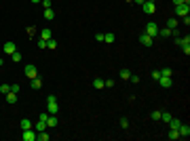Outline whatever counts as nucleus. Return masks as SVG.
<instances>
[{
  "label": "nucleus",
  "instance_id": "nucleus-1",
  "mask_svg": "<svg viewBox=\"0 0 190 141\" xmlns=\"http://www.w3.org/2000/svg\"><path fill=\"white\" fill-rule=\"evenodd\" d=\"M46 112L57 116V112H59V105H57V97H55V95H49V97H46Z\"/></svg>",
  "mask_w": 190,
  "mask_h": 141
},
{
  "label": "nucleus",
  "instance_id": "nucleus-2",
  "mask_svg": "<svg viewBox=\"0 0 190 141\" xmlns=\"http://www.w3.org/2000/svg\"><path fill=\"white\" fill-rule=\"evenodd\" d=\"M146 34L150 36V38H154V36H158V26L154 21H148L146 23Z\"/></svg>",
  "mask_w": 190,
  "mask_h": 141
},
{
  "label": "nucleus",
  "instance_id": "nucleus-3",
  "mask_svg": "<svg viewBox=\"0 0 190 141\" xmlns=\"http://www.w3.org/2000/svg\"><path fill=\"white\" fill-rule=\"evenodd\" d=\"M21 139H23V141H36V131H34V126L23 131V133H21Z\"/></svg>",
  "mask_w": 190,
  "mask_h": 141
},
{
  "label": "nucleus",
  "instance_id": "nucleus-4",
  "mask_svg": "<svg viewBox=\"0 0 190 141\" xmlns=\"http://www.w3.org/2000/svg\"><path fill=\"white\" fill-rule=\"evenodd\" d=\"M2 51H4L7 55H13V53L17 51V44H15L13 40H7V42H4V46H2Z\"/></svg>",
  "mask_w": 190,
  "mask_h": 141
},
{
  "label": "nucleus",
  "instance_id": "nucleus-5",
  "mask_svg": "<svg viewBox=\"0 0 190 141\" xmlns=\"http://www.w3.org/2000/svg\"><path fill=\"white\" fill-rule=\"evenodd\" d=\"M188 13H190V7L188 4H177L175 7V15L177 17H188Z\"/></svg>",
  "mask_w": 190,
  "mask_h": 141
},
{
  "label": "nucleus",
  "instance_id": "nucleus-6",
  "mask_svg": "<svg viewBox=\"0 0 190 141\" xmlns=\"http://www.w3.org/2000/svg\"><path fill=\"white\" fill-rule=\"evenodd\" d=\"M141 11H144L146 15H152V13L156 11V4H154V2H148V0H146V2L141 4Z\"/></svg>",
  "mask_w": 190,
  "mask_h": 141
},
{
  "label": "nucleus",
  "instance_id": "nucleus-7",
  "mask_svg": "<svg viewBox=\"0 0 190 141\" xmlns=\"http://www.w3.org/2000/svg\"><path fill=\"white\" fill-rule=\"evenodd\" d=\"M26 76H28L30 80H32V78H36V76H38V69H36L34 65H26Z\"/></svg>",
  "mask_w": 190,
  "mask_h": 141
},
{
  "label": "nucleus",
  "instance_id": "nucleus-8",
  "mask_svg": "<svg viewBox=\"0 0 190 141\" xmlns=\"http://www.w3.org/2000/svg\"><path fill=\"white\" fill-rule=\"evenodd\" d=\"M139 44H144V46H152V38L144 32V34H139Z\"/></svg>",
  "mask_w": 190,
  "mask_h": 141
},
{
  "label": "nucleus",
  "instance_id": "nucleus-9",
  "mask_svg": "<svg viewBox=\"0 0 190 141\" xmlns=\"http://www.w3.org/2000/svg\"><path fill=\"white\" fill-rule=\"evenodd\" d=\"M57 118H55V114H49V118H46V129H55L57 126Z\"/></svg>",
  "mask_w": 190,
  "mask_h": 141
},
{
  "label": "nucleus",
  "instance_id": "nucleus-10",
  "mask_svg": "<svg viewBox=\"0 0 190 141\" xmlns=\"http://www.w3.org/2000/svg\"><path fill=\"white\" fill-rule=\"evenodd\" d=\"M177 133H180V137H190V126L188 124H180V129H177Z\"/></svg>",
  "mask_w": 190,
  "mask_h": 141
},
{
  "label": "nucleus",
  "instance_id": "nucleus-11",
  "mask_svg": "<svg viewBox=\"0 0 190 141\" xmlns=\"http://www.w3.org/2000/svg\"><path fill=\"white\" fill-rule=\"evenodd\" d=\"M30 86H32L34 91H38V88H42V78H40V76H36V78H32V82H30Z\"/></svg>",
  "mask_w": 190,
  "mask_h": 141
},
{
  "label": "nucleus",
  "instance_id": "nucleus-12",
  "mask_svg": "<svg viewBox=\"0 0 190 141\" xmlns=\"http://www.w3.org/2000/svg\"><path fill=\"white\" fill-rule=\"evenodd\" d=\"M34 131H36V133H40V131H46V122L38 118V120L34 122Z\"/></svg>",
  "mask_w": 190,
  "mask_h": 141
},
{
  "label": "nucleus",
  "instance_id": "nucleus-13",
  "mask_svg": "<svg viewBox=\"0 0 190 141\" xmlns=\"http://www.w3.org/2000/svg\"><path fill=\"white\" fill-rule=\"evenodd\" d=\"M158 84H161L163 88H169V86H171V78H169V76H161V78H158Z\"/></svg>",
  "mask_w": 190,
  "mask_h": 141
},
{
  "label": "nucleus",
  "instance_id": "nucleus-14",
  "mask_svg": "<svg viewBox=\"0 0 190 141\" xmlns=\"http://www.w3.org/2000/svg\"><path fill=\"white\" fill-rule=\"evenodd\" d=\"M19 126H21V131H26V129H32V126H34V122H32L30 118H23V120L19 122Z\"/></svg>",
  "mask_w": 190,
  "mask_h": 141
},
{
  "label": "nucleus",
  "instance_id": "nucleus-15",
  "mask_svg": "<svg viewBox=\"0 0 190 141\" xmlns=\"http://www.w3.org/2000/svg\"><path fill=\"white\" fill-rule=\"evenodd\" d=\"M49 137H51L49 131H40V133H36V139H38V141H49Z\"/></svg>",
  "mask_w": 190,
  "mask_h": 141
},
{
  "label": "nucleus",
  "instance_id": "nucleus-16",
  "mask_svg": "<svg viewBox=\"0 0 190 141\" xmlns=\"http://www.w3.org/2000/svg\"><path fill=\"white\" fill-rule=\"evenodd\" d=\"M167 28H169V30H177V19H175V17H169V19H167Z\"/></svg>",
  "mask_w": 190,
  "mask_h": 141
},
{
  "label": "nucleus",
  "instance_id": "nucleus-17",
  "mask_svg": "<svg viewBox=\"0 0 190 141\" xmlns=\"http://www.w3.org/2000/svg\"><path fill=\"white\" fill-rule=\"evenodd\" d=\"M158 36H163V38H169V36H173V30H169V28H163V30H158Z\"/></svg>",
  "mask_w": 190,
  "mask_h": 141
},
{
  "label": "nucleus",
  "instance_id": "nucleus-18",
  "mask_svg": "<svg viewBox=\"0 0 190 141\" xmlns=\"http://www.w3.org/2000/svg\"><path fill=\"white\" fill-rule=\"evenodd\" d=\"M15 101H17V93L9 91V93H7V103H15Z\"/></svg>",
  "mask_w": 190,
  "mask_h": 141
},
{
  "label": "nucleus",
  "instance_id": "nucleus-19",
  "mask_svg": "<svg viewBox=\"0 0 190 141\" xmlns=\"http://www.w3.org/2000/svg\"><path fill=\"white\" fill-rule=\"evenodd\" d=\"M46 49H49V51H55V49H57V40L49 38V40H46Z\"/></svg>",
  "mask_w": 190,
  "mask_h": 141
},
{
  "label": "nucleus",
  "instance_id": "nucleus-20",
  "mask_svg": "<svg viewBox=\"0 0 190 141\" xmlns=\"http://www.w3.org/2000/svg\"><path fill=\"white\" fill-rule=\"evenodd\" d=\"M44 19H49V21H53V19H55V13H53V9H44Z\"/></svg>",
  "mask_w": 190,
  "mask_h": 141
},
{
  "label": "nucleus",
  "instance_id": "nucleus-21",
  "mask_svg": "<svg viewBox=\"0 0 190 141\" xmlns=\"http://www.w3.org/2000/svg\"><path fill=\"white\" fill-rule=\"evenodd\" d=\"M171 118H173V116H171L169 112H161V120H163V122H169Z\"/></svg>",
  "mask_w": 190,
  "mask_h": 141
},
{
  "label": "nucleus",
  "instance_id": "nucleus-22",
  "mask_svg": "<svg viewBox=\"0 0 190 141\" xmlns=\"http://www.w3.org/2000/svg\"><path fill=\"white\" fill-rule=\"evenodd\" d=\"M40 38H42V40H49V38H51V30H49V28L42 30V32H40Z\"/></svg>",
  "mask_w": 190,
  "mask_h": 141
},
{
  "label": "nucleus",
  "instance_id": "nucleus-23",
  "mask_svg": "<svg viewBox=\"0 0 190 141\" xmlns=\"http://www.w3.org/2000/svg\"><path fill=\"white\" fill-rule=\"evenodd\" d=\"M93 88H104V80L102 78H95L93 80Z\"/></svg>",
  "mask_w": 190,
  "mask_h": 141
},
{
  "label": "nucleus",
  "instance_id": "nucleus-24",
  "mask_svg": "<svg viewBox=\"0 0 190 141\" xmlns=\"http://www.w3.org/2000/svg\"><path fill=\"white\" fill-rule=\"evenodd\" d=\"M129 76H131V72H129L127 67H123V69H121V78H123V80H129Z\"/></svg>",
  "mask_w": 190,
  "mask_h": 141
},
{
  "label": "nucleus",
  "instance_id": "nucleus-25",
  "mask_svg": "<svg viewBox=\"0 0 190 141\" xmlns=\"http://www.w3.org/2000/svg\"><path fill=\"white\" fill-rule=\"evenodd\" d=\"M114 40H116L114 34H104V42H114Z\"/></svg>",
  "mask_w": 190,
  "mask_h": 141
},
{
  "label": "nucleus",
  "instance_id": "nucleus-26",
  "mask_svg": "<svg viewBox=\"0 0 190 141\" xmlns=\"http://www.w3.org/2000/svg\"><path fill=\"white\" fill-rule=\"evenodd\" d=\"M9 91H11V84H0V93H2V95H7Z\"/></svg>",
  "mask_w": 190,
  "mask_h": 141
},
{
  "label": "nucleus",
  "instance_id": "nucleus-27",
  "mask_svg": "<svg viewBox=\"0 0 190 141\" xmlns=\"http://www.w3.org/2000/svg\"><path fill=\"white\" fill-rule=\"evenodd\" d=\"M11 59H13L15 63H19V61H21V53H17V51H15V53L11 55Z\"/></svg>",
  "mask_w": 190,
  "mask_h": 141
},
{
  "label": "nucleus",
  "instance_id": "nucleus-28",
  "mask_svg": "<svg viewBox=\"0 0 190 141\" xmlns=\"http://www.w3.org/2000/svg\"><path fill=\"white\" fill-rule=\"evenodd\" d=\"M129 82H131V84H139V76L131 74V76H129Z\"/></svg>",
  "mask_w": 190,
  "mask_h": 141
},
{
  "label": "nucleus",
  "instance_id": "nucleus-29",
  "mask_svg": "<svg viewBox=\"0 0 190 141\" xmlns=\"http://www.w3.org/2000/svg\"><path fill=\"white\" fill-rule=\"evenodd\" d=\"M36 44H38V49H46V40H42V38H38Z\"/></svg>",
  "mask_w": 190,
  "mask_h": 141
},
{
  "label": "nucleus",
  "instance_id": "nucleus-30",
  "mask_svg": "<svg viewBox=\"0 0 190 141\" xmlns=\"http://www.w3.org/2000/svg\"><path fill=\"white\" fill-rule=\"evenodd\" d=\"M161 76H169V78H171V67H165V69H161Z\"/></svg>",
  "mask_w": 190,
  "mask_h": 141
},
{
  "label": "nucleus",
  "instance_id": "nucleus-31",
  "mask_svg": "<svg viewBox=\"0 0 190 141\" xmlns=\"http://www.w3.org/2000/svg\"><path fill=\"white\" fill-rule=\"evenodd\" d=\"M169 139H180V133L171 129V131H169Z\"/></svg>",
  "mask_w": 190,
  "mask_h": 141
},
{
  "label": "nucleus",
  "instance_id": "nucleus-32",
  "mask_svg": "<svg viewBox=\"0 0 190 141\" xmlns=\"http://www.w3.org/2000/svg\"><path fill=\"white\" fill-rule=\"evenodd\" d=\"M114 84H116V82H114L112 78H110V80H104V86H108V88H110V86H114Z\"/></svg>",
  "mask_w": 190,
  "mask_h": 141
},
{
  "label": "nucleus",
  "instance_id": "nucleus-33",
  "mask_svg": "<svg viewBox=\"0 0 190 141\" xmlns=\"http://www.w3.org/2000/svg\"><path fill=\"white\" fill-rule=\"evenodd\" d=\"M152 120H161V112H158V110L152 112Z\"/></svg>",
  "mask_w": 190,
  "mask_h": 141
},
{
  "label": "nucleus",
  "instance_id": "nucleus-34",
  "mask_svg": "<svg viewBox=\"0 0 190 141\" xmlns=\"http://www.w3.org/2000/svg\"><path fill=\"white\" fill-rule=\"evenodd\" d=\"M40 2H42L44 9H51V0H40Z\"/></svg>",
  "mask_w": 190,
  "mask_h": 141
},
{
  "label": "nucleus",
  "instance_id": "nucleus-35",
  "mask_svg": "<svg viewBox=\"0 0 190 141\" xmlns=\"http://www.w3.org/2000/svg\"><path fill=\"white\" fill-rule=\"evenodd\" d=\"M28 34L34 38V34H36V28H34V26H30V28H28Z\"/></svg>",
  "mask_w": 190,
  "mask_h": 141
},
{
  "label": "nucleus",
  "instance_id": "nucleus-36",
  "mask_svg": "<svg viewBox=\"0 0 190 141\" xmlns=\"http://www.w3.org/2000/svg\"><path fill=\"white\" fill-rule=\"evenodd\" d=\"M121 126L127 129V126H129V120H127V118H121Z\"/></svg>",
  "mask_w": 190,
  "mask_h": 141
},
{
  "label": "nucleus",
  "instance_id": "nucleus-37",
  "mask_svg": "<svg viewBox=\"0 0 190 141\" xmlns=\"http://www.w3.org/2000/svg\"><path fill=\"white\" fill-rule=\"evenodd\" d=\"M182 51H184L186 55H190V44H184V46H182Z\"/></svg>",
  "mask_w": 190,
  "mask_h": 141
},
{
  "label": "nucleus",
  "instance_id": "nucleus-38",
  "mask_svg": "<svg viewBox=\"0 0 190 141\" xmlns=\"http://www.w3.org/2000/svg\"><path fill=\"white\" fill-rule=\"evenodd\" d=\"M95 40H97V42H104V34H95Z\"/></svg>",
  "mask_w": 190,
  "mask_h": 141
},
{
  "label": "nucleus",
  "instance_id": "nucleus-39",
  "mask_svg": "<svg viewBox=\"0 0 190 141\" xmlns=\"http://www.w3.org/2000/svg\"><path fill=\"white\" fill-rule=\"evenodd\" d=\"M152 78H154V80H158V78H161V72H158V69H156V72H152Z\"/></svg>",
  "mask_w": 190,
  "mask_h": 141
},
{
  "label": "nucleus",
  "instance_id": "nucleus-40",
  "mask_svg": "<svg viewBox=\"0 0 190 141\" xmlns=\"http://www.w3.org/2000/svg\"><path fill=\"white\" fill-rule=\"evenodd\" d=\"M11 91L13 93H19V84H11Z\"/></svg>",
  "mask_w": 190,
  "mask_h": 141
},
{
  "label": "nucleus",
  "instance_id": "nucleus-41",
  "mask_svg": "<svg viewBox=\"0 0 190 141\" xmlns=\"http://www.w3.org/2000/svg\"><path fill=\"white\" fill-rule=\"evenodd\" d=\"M171 2H173V7H177V4H186L184 0H171Z\"/></svg>",
  "mask_w": 190,
  "mask_h": 141
},
{
  "label": "nucleus",
  "instance_id": "nucleus-42",
  "mask_svg": "<svg viewBox=\"0 0 190 141\" xmlns=\"http://www.w3.org/2000/svg\"><path fill=\"white\" fill-rule=\"evenodd\" d=\"M131 2H135V4H144L146 0H131Z\"/></svg>",
  "mask_w": 190,
  "mask_h": 141
},
{
  "label": "nucleus",
  "instance_id": "nucleus-43",
  "mask_svg": "<svg viewBox=\"0 0 190 141\" xmlns=\"http://www.w3.org/2000/svg\"><path fill=\"white\" fill-rule=\"evenodd\" d=\"M32 2H34V4H36V2H40V0H32Z\"/></svg>",
  "mask_w": 190,
  "mask_h": 141
},
{
  "label": "nucleus",
  "instance_id": "nucleus-44",
  "mask_svg": "<svg viewBox=\"0 0 190 141\" xmlns=\"http://www.w3.org/2000/svg\"><path fill=\"white\" fill-rule=\"evenodd\" d=\"M184 2H186V4H190V0H184Z\"/></svg>",
  "mask_w": 190,
  "mask_h": 141
},
{
  "label": "nucleus",
  "instance_id": "nucleus-45",
  "mask_svg": "<svg viewBox=\"0 0 190 141\" xmlns=\"http://www.w3.org/2000/svg\"><path fill=\"white\" fill-rule=\"evenodd\" d=\"M0 65H4V63H2V59H0Z\"/></svg>",
  "mask_w": 190,
  "mask_h": 141
},
{
  "label": "nucleus",
  "instance_id": "nucleus-46",
  "mask_svg": "<svg viewBox=\"0 0 190 141\" xmlns=\"http://www.w3.org/2000/svg\"><path fill=\"white\" fill-rule=\"evenodd\" d=\"M148 2H154V0H148Z\"/></svg>",
  "mask_w": 190,
  "mask_h": 141
},
{
  "label": "nucleus",
  "instance_id": "nucleus-47",
  "mask_svg": "<svg viewBox=\"0 0 190 141\" xmlns=\"http://www.w3.org/2000/svg\"><path fill=\"white\" fill-rule=\"evenodd\" d=\"M0 67H2V65H0Z\"/></svg>",
  "mask_w": 190,
  "mask_h": 141
}]
</instances>
